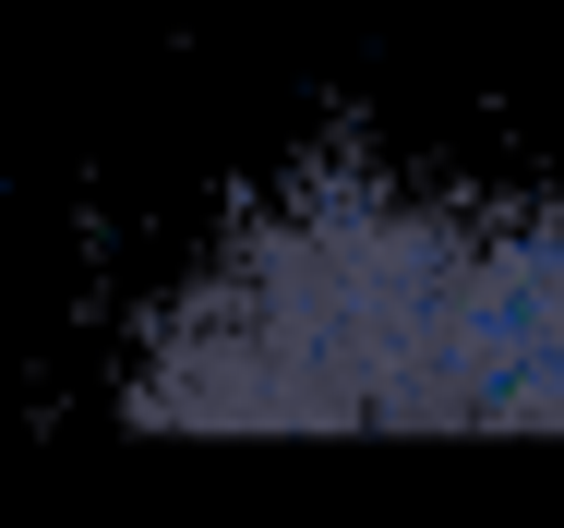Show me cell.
I'll list each match as a JSON object with an SVG mask.
<instances>
[{"mask_svg":"<svg viewBox=\"0 0 564 528\" xmlns=\"http://www.w3.org/2000/svg\"><path fill=\"white\" fill-rule=\"evenodd\" d=\"M120 421L564 432V216L325 157L156 301Z\"/></svg>","mask_w":564,"mask_h":528,"instance_id":"cell-1","label":"cell"}]
</instances>
